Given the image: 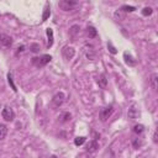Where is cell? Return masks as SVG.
Here are the masks:
<instances>
[{
    "instance_id": "8992f818",
    "label": "cell",
    "mask_w": 158,
    "mask_h": 158,
    "mask_svg": "<svg viewBox=\"0 0 158 158\" xmlns=\"http://www.w3.org/2000/svg\"><path fill=\"white\" fill-rule=\"evenodd\" d=\"M138 116H139V111H138V109H137V105H136V104H132V105L130 106L128 111H127V117L131 118V120H135V118H137Z\"/></svg>"
},
{
    "instance_id": "e0dca14e",
    "label": "cell",
    "mask_w": 158,
    "mask_h": 158,
    "mask_svg": "<svg viewBox=\"0 0 158 158\" xmlns=\"http://www.w3.org/2000/svg\"><path fill=\"white\" fill-rule=\"evenodd\" d=\"M7 135V127L2 123H0V141H2Z\"/></svg>"
},
{
    "instance_id": "44dd1931",
    "label": "cell",
    "mask_w": 158,
    "mask_h": 158,
    "mask_svg": "<svg viewBox=\"0 0 158 158\" xmlns=\"http://www.w3.org/2000/svg\"><path fill=\"white\" fill-rule=\"evenodd\" d=\"M143 130H144L143 125H135V126H133V132L137 133V135H141V133L143 132Z\"/></svg>"
},
{
    "instance_id": "9c48e42d",
    "label": "cell",
    "mask_w": 158,
    "mask_h": 158,
    "mask_svg": "<svg viewBox=\"0 0 158 158\" xmlns=\"http://www.w3.org/2000/svg\"><path fill=\"white\" fill-rule=\"evenodd\" d=\"M99 148V143H98V141L96 139H91L89 143H88V146H86V152H90V153H93V152H95L96 149Z\"/></svg>"
},
{
    "instance_id": "f546056e",
    "label": "cell",
    "mask_w": 158,
    "mask_h": 158,
    "mask_svg": "<svg viewBox=\"0 0 158 158\" xmlns=\"http://www.w3.org/2000/svg\"><path fill=\"white\" fill-rule=\"evenodd\" d=\"M51 158H57V157H56V156H52V157H51Z\"/></svg>"
},
{
    "instance_id": "4316f807",
    "label": "cell",
    "mask_w": 158,
    "mask_h": 158,
    "mask_svg": "<svg viewBox=\"0 0 158 158\" xmlns=\"http://www.w3.org/2000/svg\"><path fill=\"white\" fill-rule=\"evenodd\" d=\"M107 47H109V49H110V52H111L112 54H116V53H117L116 48L112 46V43H111V42H109V43H107Z\"/></svg>"
},
{
    "instance_id": "6da1fadb",
    "label": "cell",
    "mask_w": 158,
    "mask_h": 158,
    "mask_svg": "<svg viewBox=\"0 0 158 158\" xmlns=\"http://www.w3.org/2000/svg\"><path fill=\"white\" fill-rule=\"evenodd\" d=\"M51 59H52V57H51L49 54H43V56H41V57H35V58L32 59V63H33L37 68H41V67H44L47 63H49Z\"/></svg>"
},
{
    "instance_id": "ba28073f",
    "label": "cell",
    "mask_w": 158,
    "mask_h": 158,
    "mask_svg": "<svg viewBox=\"0 0 158 158\" xmlns=\"http://www.w3.org/2000/svg\"><path fill=\"white\" fill-rule=\"evenodd\" d=\"M0 43L4 44L5 47H10L12 44V38L9 35L5 33H0Z\"/></svg>"
},
{
    "instance_id": "d6986e66",
    "label": "cell",
    "mask_w": 158,
    "mask_h": 158,
    "mask_svg": "<svg viewBox=\"0 0 158 158\" xmlns=\"http://www.w3.org/2000/svg\"><path fill=\"white\" fill-rule=\"evenodd\" d=\"M114 16H115V19H116L117 21H118V20H120V21H121V20H125V14H123L121 10H116L115 14H114Z\"/></svg>"
},
{
    "instance_id": "2e32d148",
    "label": "cell",
    "mask_w": 158,
    "mask_h": 158,
    "mask_svg": "<svg viewBox=\"0 0 158 158\" xmlns=\"http://www.w3.org/2000/svg\"><path fill=\"white\" fill-rule=\"evenodd\" d=\"M70 117H72V115H70L69 112H62L58 118H59L60 122H68V121L70 120Z\"/></svg>"
},
{
    "instance_id": "52a82bcc",
    "label": "cell",
    "mask_w": 158,
    "mask_h": 158,
    "mask_svg": "<svg viewBox=\"0 0 158 158\" xmlns=\"http://www.w3.org/2000/svg\"><path fill=\"white\" fill-rule=\"evenodd\" d=\"M64 99H65V96H64V94H63L62 91L57 93V94L53 96V99H52V101H53V105H54L56 107H59V106L63 104Z\"/></svg>"
},
{
    "instance_id": "3957f363",
    "label": "cell",
    "mask_w": 158,
    "mask_h": 158,
    "mask_svg": "<svg viewBox=\"0 0 158 158\" xmlns=\"http://www.w3.org/2000/svg\"><path fill=\"white\" fill-rule=\"evenodd\" d=\"M77 5H78V2H77V1H72V0H62V1L58 2V6H59L63 11L73 10Z\"/></svg>"
},
{
    "instance_id": "603a6c76",
    "label": "cell",
    "mask_w": 158,
    "mask_h": 158,
    "mask_svg": "<svg viewBox=\"0 0 158 158\" xmlns=\"http://www.w3.org/2000/svg\"><path fill=\"white\" fill-rule=\"evenodd\" d=\"M7 80H9V84L11 85L12 90H14V91H17V89H16V85L14 84V80H12V74H11V73H9V74H7Z\"/></svg>"
},
{
    "instance_id": "4fadbf2b",
    "label": "cell",
    "mask_w": 158,
    "mask_h": 158,
    "mask_svg": "<svg viewBox=\"0 0 158 158\" xmlns=\"http://www.w3.org/2000/svg\"><path fill=\"white\" fill-rule=\"evenodd\" d=\"M86 33H88L89 38H95V37L98 36V31H96L95 27H93V26H88V28H86Z\"/></svg>"
},
{
    "instance_id": "5bb4252c",
    "label": "cell",
    "mask_w": 158,
    "mask_h": 158,
    "mask_svg": "<svg viewBox=\"0 0 158 158\" xmlns=\"http://www.w3.org/2000/svg\"><path fill=\"white\" fill-rule=\"evenodd\" d=\"M123 57H125V62H126L128 65H135V64H136V60L133 59V57H132L131 54H128L127 52L123 53Z\"/></svg>"
},
{
    "instance_id": "ffe728a7",
    "label": "cell",
    "mask_w": 158,
    "mask_h": 158,
    "mask_svg": "<svg viewBox=\"0 0 158 158\" xmlns=\"http://www.w3.org/2000/svg\"><path fill=\"white\" fill-rule=\"evenodd\" d=\"M120 10L121 11H125V12H132V11L136 10V7L135 6H130V5H122Z\"/></svg>"
},
{
    "instance_id": "484cf974",
    "label": "cell",
    "mask_w": 158,
    "mask_h": 158,
    "mask_svg": "<svg viewBox=\"0 0 158 158\" xmlns=\"http://www.w3.org/2000/svg\"><path fill=\"white\" fill-rule=\"evenodd\" d=\"M30 48H31V51H32L33 53H37V52L40 51V44H37V43H32V44L30 46Z\"/></svg>"
},
{
    "instance_id": "d4e9b609",
    "label": "cell",
    "mask_w": 158,
    "mask_h": 158,
    "mask_svg": "<svg viewBox=\"0 0 158 158\" xmlns=\"http://www.w3.org/2000/svg\"><path fill=\"white\" fill-rule=\"evenodd\" d=\"M132 146H133V148H138V147L142 146V141H141L139 138H135V139L132 141Z\"/></svg>"
},
{
    "instance_id": "9a60e30c",
    "label": "cell",
    "mask_w": 158,
    "mask_h": 158,
    "mask_svg": "<svg viewBox=\"0 0 158 158\" xmlns=\"http://www.w3.org/2000/svg\"><path fill=\"white\" fill-rule=\"evenodd\" d=\"M49 15H51V7H49V5H48V4H46V6H44V9H43L42 21H46V20L49 17Z\"/></svg>"
},
{
    "instance_id": "8fae6325",
    "label": "cell",
    "mask_w": 158,
    "mask_h": 158,
    "mask_svg": "<svg viewBox=\"0 0 158 158\" xmlns=\"http://www.w3.org/2000/svg\"><path fill=\"white\" fill-rule=\"evenodd\" d=\"M157 81H158V75H157L156 73H153V74L151 75V78H149V85H151V88H152L154 91H156L157 88H158Z\"/></svg>"
},
{
    "instance_id": "7c38bea8",
    "label": "cell",
    "mask_w": 158,
    "mask_h": 158,
    "mask_svg": "<svg viewBox=\"0 0 158 158\" xmlns=\"http://www.w3.org/2000/svg\"><path fill=\"white\" fill-rule=\"evenodd\" d=\"M46 33H47V37H48V43H47V47H52L53 44V30L52 28H47L46 30Z\"/></svg>"
},
{
    "instance_id": "277c9868",
    "label": "cell",
    "mask_w": 158,
    "mask_h": 158,
    "mask_svg": "<svg viewBox=\"0 0 158 158\" xmlns=\"http://www.w3.org/2000/svg\"><path fill=\"white\" fill-rule=\"evenodd\" d=\"M1 116L5 121H12L15 118V112L10 106H5L1 111Z\"/></svg>"
},
{
    "instance_id": "7a4b0ae2",
    "label": "cell",
    "mask_w": 158,
    "mask_h": 158,
    "mask_svg": "<svg viewBox=\"0 0 158 158\" xmlns=\"http://www.w3.org/2000/svg\"><path fill=\"white\" fill-rule=\"evenodd\" d=\"M112 112H114V106H112V105L105 106L104 109L100 110V112H99V117H100L101 121H106V120L112 115Z\"/></svg>"
},
{
    "instance_id": "cb8c5ba5",
    "label": "cell",
    "mask_w": 158,
    "mask_h": 158,
    "mask_svg": "<svg viewBox=\"0 0 158 158\" xmlns=\"http://www.w3.org/2000/svg\"><path fill=\"white\" fill-rule=\"evenodd\" d=\"M152 12H153V9L152 7H144L143 10H142V15L143 16H149V15H152Z\"/></svg>"
},
{
    "instance_id": "83f0119b",
    "label": "cell",
    "mask_w": 158,
    "mask_h": 158,
    "mask_svg": "<svg viewBox=\"0 0 158 158\" xmlns=\"http://www.w3.org/2000/svg\"><path fill=\"white\" fill-rule=\"evenodd\" d=\"M23 49H25V46H21V47H19V48H17V52H16V54H19L20 52H23Z\"/></svg>"
},
{
    "instance_id": "30bf717a",
    "label": "cell",
    "mask_w": 158,
    "mask_h": 158,
    "mask_svg": "<svg viewBox=\"0 0 158 158\" xmlns=\"http://www.w3.org/2000/svg\"><path fill=\"white\" fill-rule=\"evenodd\" d=\"M98 84H99L100 88L106 89V86H107V79H106V75H105L104 73L98 77Z\"/></svg>"
},
{
    "instance_id": "7402d4cb",
    "label": "cell",
    "mask_w": 158,
    "mask_h": 158,
    "mask_svg": "<svg viewBox=\"0 0 158 158\" xmlns=\"http://www.w3.org/2000/svg\"><path fill=\"white\" fill-rule=\"evenodd\" d=\"M86 141V138L84 137V136H80V137H77L75 139H74V144L75 146H81L84 142Z\"/></svg>"
},
{
    "instance_id": "f1b7e54d",
    "label": "cell",
    "mask_w": 158,
    "mask_h": 158,
    "mask_svg": "<svg viewBox=\"0 0 158 158\" xmlns=\"http://www.w3.org/2000/svg\"><path fill=\"white\" fill-rule=\"evenodd\" d=\"M153 141H154V142L158 141V139H157V132H154V135H153Z\"/></svg>"
},
{
    "instance_id": "5b68a950",
    "label": "cell",
    "mask_w": 158,
    "mask_h": 158,
    "mask_svg": "<svg viewBox=\"0 0 158 158\" xmlns=\"http://www.w3.org/2000/svg\"><path fill=\"white\" fill-rule=\"evenodd\" d=\"M62 54H63L65 60H70L74 57V54H75V49L72 46H65L63 48V51H62Z\"/></svg>"
},
{
    "instance_id": "ac0fdd59",
    "label": "cell",
    "mask_w": 158,
    "mask_h": 158,
    "mask_svg": "<svg viewBox=\"0 0 158 158\" xmlns=\"http://www.w3.org/2000/svg\"><path fill=\"white\" fill-rule=\"evenodd\" d=\"M79 30H80V27H79L78 25H74V26L70 27V30H69V35H70L72 37H74L77 33H79Z\"/></svg>"
}]
</instances>
